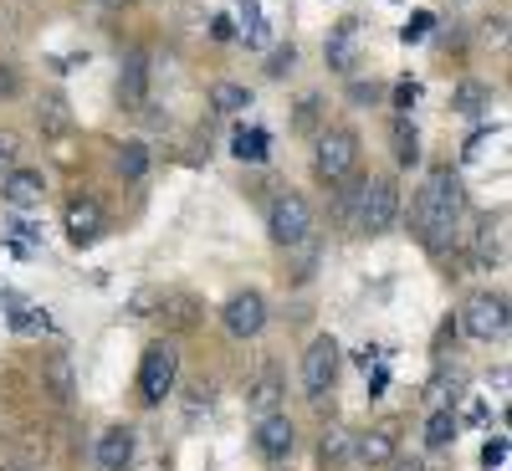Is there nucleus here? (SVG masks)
Listing matches in <instances>:
<instances>
[{"label":"nucleus","instance_id":"1","mask_svg":"<svg viewBox=\"0 0 512 471\" xmlns=\"http://www.w3.org/2000/svg\"><path fill=\"white\" fill-rule=\"evenodd\" d=\"M461 180H456V169H436L431 180H425V190L415 195V236L431 246V251H446L456 226H461Z\"/></svg>","mask_w":512,"mask_h":471},{"label":"nucleus","instance_id":"2","mask_svg":"<svg viewBox=\"0 0 512 471\" xmlns=\"http://www.w3.org/2000/svg\"><path fill=\"white\" fill-rule=\"evenodd\" d=\"M175 379H180V349L169 344V338H159V344H149L144 359H139V400L164 405L169 390H175Z\"/></svg>","mask_w":512,"mask_h":471},{"label":"nucleus","instance_id":"3","mask_svg":"<svg viewBox=\"0 0 512 471\" xmlns=\"http://www.w3.org/2000/svg\"><path fill=\"white\" fill-rule=\"evenodd\" d=\"M400 216V185L395 180H364L359 185V210H354V231H369V236H384Z\"/></svg>","mask_w":512,"mask_h":471},{"label":"nucleus","instance_id":"4","mask_svg":"<svg viewBox=\"0 0 512 471\" xmlns=\"http://www.w3.org/2000/svg\"><path fill=\"white\" fill-rule=\"evenodd\" d=\"M267 231H272L277 246H303V241L313 236V205H308L303 195L282 190V195L267 205Z\"/></svg>","mask_w":512,"mask_h":471},{"label":"nucleus","instance_id":"5","mask_svg":"<svg viewBox=\"0 0 512 471\" xmlns=\"http://www.w3.org/2000/svg\"><path fill=\"white\" fill-rule=\"evenodd\" d=\"M461 328L472 333V338H482V344H492V338H507V328H512L507 297H502V292H477V297H466Z\"/></svg>","mask_w":512,"mask_h":471},{"label":"nucleus","instance_id":"6","mask_svg":"<svg viewBox=\"0 0 512 471\" xmlns=\"http://www.w3.org/2000/svg\"><path fill=\"white\" fill-rule=\"evenodd\" d=\"M359 169V134L354 128H328L318 139V175L333 185V180H349Z\"/></svg>","mask_w":512,"mask_h":471},{"label":"nucleus","instance_id":"7","mask_svg":"<svg viewBox=\"0 0 512 471\" xmlns=\"http://www.w3.org/2000/svg\"><path fill=\"white\" fill-rule=\"evenodd\" d=\"M333 379H338V344L328 333H318L308 344V354H303V384H308L313 400H323L333 390Z\"/></svg>","mask_w":512,"mask_h":471},{"label":"nucleus","instance_id":"8","mask_svg":"<svg viewBox=\"0 0 512 471\" xmlns=\"http://www.w3.org/2000/svg\"><path fill=\"white\" fill-rule=\"evenodd\" d=\"M62 231L72 236V246H93L103 231H108V216L93 195H72L67 210H62Z\"/></svg>","mask_w":512,"mask_h":471},{"label":"nucleus","instance_id":"9","mask_svg":"<svg viewBox=\"0 0 512 471\" xmlns=\"http://www.w3.org/2000/svg\"><path fill=\"white\" fill-rule=\"evenodd\" d=\"M221 323L231 338H256L267 328V297L262 292H236L231 303L221 308Z\"/></svg>","mask_w":512,"mask_h":471},{"label":"nucleus","instance_id":"10","mask_svg":"<svg viewBox=\"0 0 512 471\" xmlns=\"http://www.w3.org/2000/svg\"><path fill=\"white\" fill-rule=\"evenodd\" d=\"M134 451H139V436L128 431V425H113V431H103L98 446H93V466L98 471H128L134 466Z\"/></svg>","mask_w":512,"mask_h":471},{"label":"nucleus","instance_id":"11","mask_svg":"<svg viewBox=\"0 0 512 471\" xmlns=\"http://www.w3.org/2000/svg\"><path fill=\"white\" fill-rule=\"evenodd\" d=\"M292 446H297V431H292V420H287V415L272 410V415L256 420V451H262L267 461H287Z\"/></svg>","mask_w":512,"mask_h":471},{"label":"nucleus","instance_id":"12","mask_svg":"<svg viewBox=\"0 0 512 471\" xmlns=\"http://www.w3.org/2000/svg\"><path fill=\"white\" fill-rule=\"evenodd\" d=\"M0 195H6L11 210H36L41 195H47V180H41L36 169H21V164H16L11 175H6V185H0Z\"/></svg>","mask_w":512,"mask_h":471},{"label":"nucleus","instance_id":"13","mask_svg":"<svg viewBox=\"0 0 512 471\" xmlns=\"http://www.w3.org/2000/svg\"><path fill=\"white\" fill-rule=\"evenodd\" d=\"M118 98H123V108H144V98H149V62H144V52H128V62H123V72H118Z\"/></svg>","mask_w":512,"mask_h":471},{"label":"nucleus","instance_id":"14","mask_svg":"<svg viewBox=\"0 0 512 471\" xmlns=\"http://www.w3.org/2000/svg\"><path fill=\"white\" fill-rule=\"evenodd\" d=\"M282 395H287V384H282V374L277 369H262L251 384H246V405H251V415L262 420V415H272L277 405H282Z\"/></svg>","mask_w":512,"mask_h":471},{"label":"nucleus","instance_id":"15","mask_svg":"<svg viewBox=\"0 0 512 471\" xmlns=\"http://www.w3.org/2000/svg\"><path fill=\"white\" fill-rule=\"evenodd\" d=\"M323 57H328V67H333V72H349V67H354V57H359V21H338V26L328 31Z\"/></svg>","mask_w":512,"mask_h":471},{"label":"nucleus","instance_id":"16","mask_svg":"<svg viewBox=\"0 0 512 471\" xmlns=\"http://www.w3.org/2000/svg\"><path fill=\"white\" fill-rule=\"evenodd\" d=\"M395 446H400L395 425H374V431H364V436L354 441V456H359L364 466H384V461H395Z\"/></svg>","mask_w":512,"mask_h":471},{"label":"nucleus","instance_id":"17","mask_svg":"<svg viewBox=\"0 0 512 471\" xmlns=\"http://www.w3.org/2000/svg\"><path fill=\"white\" fill-rule=\"evenodd\" d=\"M36 128H41V139H67L72 134V108H67V98H41L36 103Z\"/></svg>","mask_w":512,"mask_h":471},{"label":"nucleus","instance_id":"18","mask_svg":"<svg viewBox=\"0 0 512 471\" xmlns=\"http://www.w3.org/2000/svg\"><path fill=\"white\" fill-rule=\"evenodd\" d=\"M451 108H456L461 118H482V113L492 108V88H487V82H477V77H466V82H456Z\"/></svg>","mask_w":512,"mask_h":471},{"label":"nucleus","instance_id":"19","mask_svg":"<svg viewBox=\"0 0 512 471\" xmlns=\"http://www.w3.org/2000/svg\"><path fill=\"white\" fill-rule=\"evenodd\" d=\"M231 149H236V159H246V164H262L267 149H272V134H267V128H241V134L231 139Z\"/></svg>","mask_w":512,"mask_h":471},{"label":"nucleus","instance_id":"20","mask_svg":"<svg viewBox=\"0 0 512 471\" xmlns=\"http://www.w3.org/2000/svg\"><path fill=\"white\" fill-rule=\"evenodd\" d=\"M451 441H456V415H451L446 405H436L431 420H425V446H431V451H446Z\"/></svg>","mask_w":512,"mask_h":471},{"label":"nucleus","instance_id":"21","mask_svg":"<svg viewBox=\"0 0 512 471\" xmlns=\"http://www.w3.org/2000/svg\"><path fill=\"white\" fill-rule=\"evenodd\" d=\"M318 456H323V466L349 461V456H354V436L344 431V425H328V431H323V441H318Z\"/></svg>","mask_w":512,"mask_h":471},{"label":"nucleus","instance_id":"22","mask_svg":"<svg viewBox=\"0 0 512 471\" xmlns=\"http://www.w3.org/2000/svg\"><path fill=\"white\" fill-rule=\"evenodd\" d=\"M118 175H123V180H144V175H149V144L128 139V144L118 149Z\"/></svg>","mask_w":512,"mask_h":471},{"label":"nucleus","instance_id":"23","mask_svg":"<svg viewBox=\"0 0 512 471\" xmlns=\"http://www.w3.org/2000/svg\"><path fill=\"white\" fill-rule=\"evenodd\" d=\"M210 103H216V113H246L251 88H241V82H216V88H210Z\"/></svg>","mask_w":512,"mask_h":471},{"label":"nucleus","instance_id":"24","mask_svg":"<svg viewBox=\"0 0 512 471\" xmlns=\"http://www.w3.org/2000/svg\"><path fill=\"white\" fill-rule=\"evenodd\" d=\"M395 159H400L405 169L420 164V134H415L410 118H395Z\"/></svg>","mask_w":512,"mask_h":471},{"label":"nucleus","instance_id":"25","mask_svg":"<svg viewBox=\"0 0 512 471\" xmlns=\"http://www.w3.org/2000/svg\"><path fill=\"white\" fill-rule=\"evenodd\" d=\"M241 31H246V47H267V21H262V6H256V0H246Z\"/></svg>","mask_w":512,"mask_h":471},{"label":"nucleus","instance_id":"26","mask_svg":"<svg viewBox=\"0 0 512 471\" xmlns=\"http://www.w3.org/2000/svg\"><path fill=\"white\" fill-rule=\"evenodd\" d=\"M47 379H52V395H57V400H62V405H67V400H72V395H77V390H72V364H67V359H62V354H57V359H52V364H47Z\"/></svg>","mask_w":512,"mask_h":471},{"label":"nucleus","instance_id":"27","mask_svg":"<svg viewBox=\"0 0 512 471\" xmlns=\"http://www.w3.org/2000/svg\"><path fill=\"white\" fill-rule=\"evenodd\" d=\"M16 164H21V139L11 134V128H0V180H6Z\"/></svg>","mask_w":512,"mask_h":471},{"label":"nucleus","instance_id":"28","mask_svg":"<svg viewBox=\"0 0 512 471\" xmlns=\"http://www.w3.org/2000/svg\"><path fill=\"white\" fill-rule=\"evenodd\" d=\"M431 26H436L431 11H415V16L400 26V41H405V47H410V41H425V36H431Z\"/></svg>","mask_w":512,"mask_h":471},{"label":"nucleus","instance_id":"29","mask_svg":"<svg viewBox=\"0 0 512 471\" xmlns=\"http://www.w3.org/2000/svg\"><path fill=\"white\" fill-rule=\"evenodd\" d=\"M297 67V47H277L272 57H267V77H287Z\"/></svg>","mask_w":512,"mask_h":471},{"label":"nucleus","instance_id":"30","mask_svg":"<svg viewBox=\"0 0 512 471\" xmlns=\"http://www.w3.org/2000/svg\"><path fill=\"white\" fill-rule=\"evenodd\" d=\"M11 328H16V333H36V328H47V318H41L36 308H26V303H21V308L11 313Z\"/></svg>","mask_w":512,"mask_h":471},{"label":"nucleus","instance_id":"31","mask_svg":"<svg viewBox=\"0 0 512 471\" xmlns=\"http://www.w3.org/2000/svg\"><path fill=\"white\" fill-rule=\"evenodd\" d=\"M21 93V72L11 62H0V98H16Z\"/></svg>","mask_w":512,"mask_h":471},{"label":"nucleus","instance_id":"32","mask_svg":"<svg viewBox=\"0 0 512 471\" xmlns=\"http://www.w3.org/2000/svg\"><path fill=\"white\" fill-rule=\"evenodd\" d=\"M318 108H323L318 98H303V103H297V128H303V134H308V128L318 123Z\"/></svg>","mask_w":512,"mask_h":471},{"label":"nucleus","instance_id":"33","mask_svg":"<svg viewBox=\"0 0 512 471\" xmlns=\"http://www.w3.org/2000/svg\"><path fill=\"white\" fill-rule=\"evenodd\" d=\"M502 461H507V441L497 436V441H487V446H482V466L492 471V466H502Z\"/></svg>","mask_w":512,"mask_h":471},{"label":"nucleus","instance_id":"34","mask_svg":"<svg viewBox=\"0 0 512 471\" xmlns=\"http://www.w3.org/2000/svg\"><path fill=\"white\" fill-rule=\"evenodd\" d=\"M210 36H216V41H231V36H236V21H231V16H216V21H210Z\"/></svg>","mask_w":512,"mask_h":471},{"label":"nucleus","instance_id":"35","mask_svg":"<svg viewBox=\"0 0 512 471\" xmlns=\"http://www.w3.org/2000/svg\"><path fill=\"white\" fill-rule=\"evenodd\" d=\"M415 98H420V82H400V88H395V103L400 108H410Z\"/></svg>","mask_w":512,"mask_h":471},{"label":"nucleus","instance_id":"36","mask_svg":"<svg viewBox=\"0 0 512 471\" xmlns=\"http://www.w3.org/2000/svg\"><path fill=\"white\" fill-rule=\"evenodd\" d=\"M349 93H354V103H374V98H379V88H374V82H354Z\"/></svg>","mask_w":512,"mask_h":471},{"label":"nucleus","instance_id":"37","mask_svg":"<svg viewBox=\"0 0 512 471\" xmlns=\"http://www.w3.org/2000/svg\"><path fill=\"white\" fill-rule=\"evenodd\" d=\"M154 303H159L154 292H139V297H134V318H149V308H154Z\"/></svg>","mask_w":512,"mask_h":471},{"label":"nucleus","instance_id":"38","mask_svg":"<svg viewBox=\"0 0 512 471\" xmlns=\"http://www.w3.org/2000/svg\"><path fill=\"white\" fill-rule=\"evenodd\" d=\"M395 471H425V461H415V456H410V461H395Z\"/></svg>","mask_w":512,"mask_h":471},{"label":"nucleus","instance_id":"39","mask_svg":"<svg viewBox=\"0 0 512 471\" xmlns=\"http://www.w3.org/2000/svg\"><path fill=\"white\" fill-rule=\"evenodd\" d=\"M98 6H103V11H123V6H128V0H98Z\"/></svg>","mask_w":512,"mask_h":471},{"label":"nucleus","instance_id":"40","mask_svg":"<svg viewBox=\"0 0 512 471\" xmlns=\"http://www.w3.org/2000/svg\"><path fill=\"white\" fill-rule=\"evenodd\" d=\"M0 471H36V466H0Z\"/></svg>","mask_w":512,"mask_h":471},{"label":"nucleus","instance_id":"41","mask_svg":"<svg viewBox=\"0 0 512 471\" xmlns=\"http://www.w3.org/2000/svg\"><path fill=\"white\" fill-rule=\"evenodd\" d=\"M149 471H154V466H149Z\"/></svg>","mask_w":512,"mask_h":471}]
</instances>
